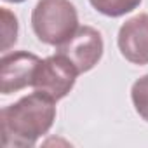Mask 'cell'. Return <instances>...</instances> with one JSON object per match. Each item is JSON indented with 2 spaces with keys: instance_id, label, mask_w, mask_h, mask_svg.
Returning <instances> with one entry per match:
<instances>
[{
  "instance_id": "cell-6",
  "label": "cell",
  "mask_w": 148,
  "mask_h": 148,
  "mask_svg": "<svg viewBox=\"0 0 148 148\" xmlns=\"http://www.w3.org/2000/svg\"><path fill=\"white\" fill-rule=\"evenodd\" d=\"M120 54L134 64H148V14L127 19L117 38Z\"/></svg>"
},
{
  "instance_id": "cell-7",
  "label": "cell",
  "mask_w": 148,
  "mask_h": 148,
  "mask_svg": "<svg viewBox=\"0 0 148 148\" xmlns=\"http://www.w3.org/2000/svg\"><path fill=\"white\" fill-rule=\"evenodd\" d=\"M89 2L98 12L108 18H120L132 12L141 4V0H89Z\"/></svg>"
},
{
  "instance_id": "cell-2",
  "label": "cell",
  "mask_w": 148,
  "mask_h": 148,
  "mask_svg": "<svg viewBox=\"0 0 148 148\" xmlns=\"http://www.w3.org/2000/svg\"><path fill=\"white\" fill-rule=\"evenodd\" d=\"M32 28L37 38L59 47L79 30V14L70 0H38L32 12Z\"/></svg>"
},
{
  "instance_id": "cell-4",
  "label": "cell",
  "mask_w": 148,
  "mask_h": 148,
  "mask_svg": "<svg viewBox=\"0 0 148 148\" xmlns=\"http://www.w3.org/2000/svg\"><path fill=\"white\" fill-rule=\"evenodd\" d=\"M103 49L105 45L101 33L91 26H80L73 37L58 47V52L75 64L79 73H86L98 64L103 56Z\"/></svg>"
},
{
  "instance_id": "cell-10",
  "label": "cell",
  "mask_w": 148,
  "mask_h": 148,
  "mask_svg": "<svg viewBox=\"0 0 148 148\" xmlns=\"http://www.w3.org/2000/svg\"><path fill=\"white\" fill-rule=\"evenodd\" d=\"M5 2H12V4H21V2H25V0H5Z\"/></svg>"
},
{
  "instance_id": "cell-5",
  "label": "cell",
  "mask_w": 148,
  "mask_h": 148,
  "mask_svg": "<svg viewBox=\"0 0 148 148\" xmlns=\"http://www.w3.org/2000/svg\"><path fill=\"white\" fill-rule=\"evenodd\" d=\"M40 63L42 59L38 56L26 51L4 54L0 61V91L2 94L7 96L32 86Z\"/></svg>"
},
{
  "instance_id": "cell-3",
  "label": "cell",
  "mask_w": 148,
  "mask_h": 148,
  "mask_svg": "<svg viewBox=\"0 0 148 148\" xmlns=\"http://www.w3.org/2000/svg\"><path fill=\"white\" fill-rule=\"evenodd\" d=\"M77 75L79 70L75 68V64L58 52L56 56H49L42 59V63L37 68L32 87L49 96L51 99L59 101L73 89Z\"/></svg>"
},
{
  "instance_id": "cell-8",
  "label": "cell",
  "mask_w": 148,
  "mask_h": 148,
  "mask_svg": "<svg viewBox=\"0 0 148 148\" xmlns=\"http://www.w3.org/2000/svg\"><path fill=\"white\" fill-rule=\"evenodd\" d=\"M131 98L136 112L143 120L148 122V75H143L132 84L131 89Z\"/></svg>"
},
{
  "instance_id": "cell-1",
  "label": "cell",
  "mask_w": 148,
  "mask_h": 148,
  "mask_svg": "<svg viewBox=\"0 0 148 148\" xmlns=\"http://www.w3.org/2000/svg\"><path fill=\"white\" fill-rule=\"evenodd\" d=\"M56 120V101L35 91L0 113L4 146H35Z\"/></svg>"
},
{
  "instance_id": "cell-9",
  "label": "cell",
  "mask_w": 148,
  "mask_h": 148,
  "mask_svg": "<svg viewBox=\"0 0 148 148\" xmlns=\"http://www.w3.org/2000/svg\"><path fill=\"white\" fill-rule=\"evenodd\" d=\"M2 51L7 52L18 42V19L7 9L2 7Z\"/></svg>"
}]
</instances>
